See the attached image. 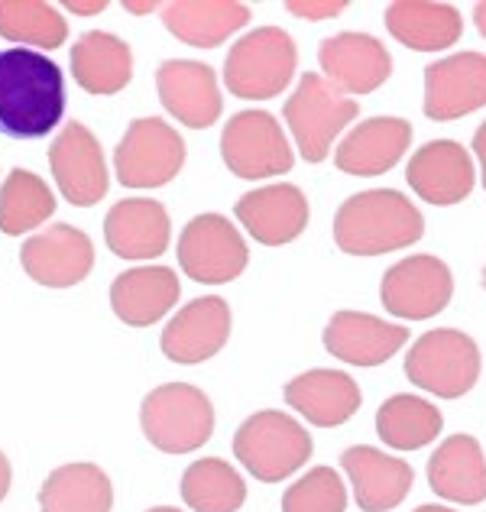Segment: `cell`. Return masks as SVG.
<instances>
[{
    "instance_id": "d590c367",
    "label": "cell",
    "mask_w": 486,
    "mask_h": 512,
    "mask_svg": "<svg viewBox=\"0 0 486 512\" xmlns=\"http://www.w3.org/2000/svg\"><path fill=\"white\" fill-rule=\"evenodd\" d=\"M344 0H289L286 10L295 13V17H305L312 23H321V20H331L337 13H344Z\"/></svg>"
},
{
    "instance_id": "e575fe53",
    "label": "cell",
    "mask_w": 486,
    "mask_h": 512,
    "mask_svg": "<svg viewBox=\"0 0 486 512\" xmlns=\"http://www.w3.org/2000/svg\"><path fill=\"white\" fill-rule=\"evenodd\" d=\"M347 487L337 470L312 467L282 493V512H344Z\"/></svg>"
},
{
    "instance_id": "52a82bcc",
    "label": "cell",
    "mask_w": 486,
    "mask_h": 512,
    "mask_svg": "<svg viewBox=\"0 0 486 512\" xmlns=\"http://www.w3.org/2000/svg\"><path fill=\"white\" fill-rule=\"evenodd\" d=\"M360 104L337 91L328 78L318 72H305L299 88L282 107V117L292 130L295 150L305 163H324L331 156V143L341 137V130L357 120Z\"/></svg>"
},
{
    "instance_id": "30bf717a",
    "label": "cell",
    "mask_w": 486,
    "mask_h": 512,
    "mask_svg": "<svg viewBox=\"0 0 486 512\" xmlns=\"http://www.w3.org/2000/svg\"><path fill=\"white\" fill-rule=\"evenodd\" d=\"M250 263L247 240L224 218V214H195L182 227L179 237V266L192 282L224 286L234 282Z\"/></svg>"
},
{
    "instance_id": "83f0119b",
    "label": "cell",
    "mask_w": 486,
    "mask_h": 512,
    "mask_svg": "<svg viewBox=\"0 0 486 512\" xmlns=\"http://www.w3.org/2000/svg\"><path fill=\"white\" fill-rule=\"evenodd\" d=\"M386 30L415 52H441L461 43L464 17L454 4L396 0V4L386 7Z\"/></svg>"
},
{
    "instance_id": "d6986e66",
    "label": "cell",
    "mask_w": 486,
    "mask_h": 512,
    "mask_svg": "<svg viewBox=\"0 0 486 512\" xmlns=\"http://www.w3.org/2000/svg\"><path fill=\"white\" fill-rule=\"evenodd\" d=\"M26 276L46 289H72L88 279L94 266V247L85 231L72 224H56L30 237L20 250Z\"/></svg>"
},
{
    "instance_id": "ac0fdd59",
    "label": "cell",
    "mask_w": 486,
    "mask_h": 512,
    "mask_svg": "<svg viewBox=\"0 0 486 512\" xmlns=\"http://www.w3.org/2000/svg\"><path fill=\"white\" fill-rule=\"evenodd\" d=\"M486 107V56L457 52L425 69V117L448 124Z\"/></svg>"
},
{
    "instance_id": "f546056e",
    "label": "cell",
    "mask_w": 486,
    "mask_h": 512,
    "mask_svg": "<svg viewBox=\"0 0 486 512\" xmlns=\"http://www.w3.org/2000/svg\"><path fill=\"white\" fill-rule=\"evenodd\" d=\"M111 506V477L88 461L56 467L39 487V509L43 512H111Z\"/></svg>"
},
{
    "instance_id": "8fae6325",
    "label": "cell",
    "mask_w": 486,
    "mask_h": 512,
    "mask_svg": "<svg viewBox=\"0 0 486 512\" xmlns=\"http://www.w3.org/2000/svg\"><path fill=\"white\" fill-rule=\"evenodd\" d=\"M454 299L451 266L431 253L405 256L386 269L380 282V302L402 321H428L441 315Z\"/></svg>"
},
{
    "instance_id": "74e56055",
    "label": "cell",
    "mask_w": 486,
    "mask_h": 512,
    "mask_svg": "<svg viewBox=\"0 0 486 512\" xmlns=\"http://www.w3.org/2000/svg\"><path fill=\"white\" fill-rule=\"evenodd\" d=\"M10 480H13V470H10V461L0 451V503H4V496L10 493Z\"/></svg>"
},
{
    "instance_id": "277c9868",
    "label": "cell",
    "mask_w": 486,
    "mask_h": 512,
    "mask_svg": "<svg viewBox=\"0 0 486 512\" xmlns=\"http://www.w3.org/2000/svg\"><path fill=\"white\" fill-rule=\"evenodd\" d=\"M312 451L315 444L305 425L279 409L253 412L234 435L237 461L263 483H279L292 477L295 470L305 467Z\"/></svg>"
},
{
    "instance_id": "7a4b0ae2",
    "label": "cell",
    "mask_w": 486,
    "mask_h": 512,
    "mask_svg": "<svg viewBox=\"0 0 486 512\" xmlns=\"http://www.w3.org/2000/svg\"><path fill=\"white\" fill-rule=\"evenodd\" d=\"M425 218L396 188L350 195L334 214V244L350 256H380L418 244Z\"/></svg>"
},
{
    "instance_id": "8d00e7d4",
    "label": "cell",
    "mask_w": 486,
    "mask_h": 512,
    "mask_svg": "<svg viewBox=\"0 0 486 512\" xmlns=\"http://www.w3.org/2000/svg\"><path fill=\"white\" fill-rule=\"evenodd\" d=\"M474 156H477V163H480V182H483V188H486V120L477 127V133H474Z\"/></svg>"
},
{
    "instance_id": "f1b7e54d",
    "label": "cell",
    "mask_w": 486,
    "mask_h": 512,
    "mask_svg": "<svg viewBox=\"0 0 486 512\" xmlns=\"http://www.w3.org/2000/svg\"><path fill=\"white\" fill-rule=\"evenodd\" d=\"M72 78L88 94H117L133 78V52L114 33L88 30L72 46Z\"/></svg>"
},
{
    "instance_id": "7c38bea8",
    "label": "cell",
    "mask_w": 486,
    "mask_h": 512,
    "mask_svg": "<svg viewBox=\"0 0 486 512\" xmlns=\"http://www.w3.org/2000/svg\"><path fill=\"white\" fill-rule=\"evenodd\" d=\"M49 166H52V175H56V185L65 195V201H72L78 208L98 205V201L107 195V188H111L101 143L85 124H78V120L65 124V130L52 140Z\"/></svg>"
},
{
    "instance_id": "484cf974",
    "label": "cell",
    "mask_w": 486,
    "mask_h": 512,
    "mask_svg": "<svg viewBox=\"0 0 486 512\" xmlns=\"http://www.w3.org/2000/svg\"><path fill=\"white\" fill-rule=\"evenodd\" d=\"M428 487L441 500L477 506L486 500V454L474 435H451L428 461Z\"/></svg>"
},
{
    "instance_id": "5bb4252c",
    "label": "cell",
    "mask_w": 486,
    "mask_h": 512,
    "mask_svg": "<svg viewBox=\"0 0 486 512\" xmlns=\"http://www.w3.org/2000/svg\"><path fill=\"white\" fill-rule=\"evenodd\" d=\"M231 338V305L221 295H205L182 305L172 321L162 328L159 347L172 363L195 367L221 354V347Z\"/></svg>"
},
{
    "instance_id": "4fadbf2b",
    "label": "cell",
    "mask_w": 486,
    "mask_h": 512,
    "mask_svg": "<svg viewBox=\"0 0 486 512\" xmlns=\"http://www.w3.org/2000/svg\"><path fill=\"white\" fill-rule=\"evenodd\" d=\"M318 62L324 78L341 94H370L383 88L393 75V56L389 49L370 33H337L321 39Z\"/></svg>"
},
{
    "instance_id": "b9f144b4",
    "label": "cell",
    "mask_w": 486,
    "mask_h": 512,
    "mask_svg": "<svg viewBox=\"0 0 486 512\" xmlns=\"http://www.w3.org/2000/svg\"><path fill=\"white\" fill-rule=\"evenodd\" d=\"M415 512H454V509H448V506H431V503H425V506H418Z\"/></svg>"
},
{
    "instance_id": "7402d4cb",
    "label": "cell",
    "mask_w": 486,
    "mask_h": 512,
    "mask_svg": "<svg viewBox=\"0 0 486 512\" xmlns=\"http://www.w3.org/2000/svg\"><path fill=\"white\" fill-rule=\"evenodd\" d=\"M341 467L350 477L357 506L363 512H393L415 483V470L409 461L383 454L373 444H357L341 454Z\"/></svg>"
},
{
    "instance_id": "603a6c76",
    "label": "cell",
    "mask_w": 486,
    "mask_h": 512,
    "mask_svg": "<svg viewBox=\"0 0 486 512\" xmlns=\"http://www.w3.org/2000/svg\"><path fill=\"white\" fill-rule=\"evenodd\" d=\"M107 250L120 260H156L169 250V211L153 198H124L104 218Z\"/></svg>"
},
{
    "instance_id": "ba28073f",
    "label": "cell",
    "mask_w": 486,
    "mask_h": 512,
    "mask_svg": "<svg viewBox=\"0 0 486 512\" xmlns=\"http://www.w3.org/2000/svg\"><path fill=\"white\" fill-rule=\"evenodd\" d=\"M221 159L237 179H273L295 166L286 130L269 111H240L224 124Z\"/></svg>"
},
{
    "instance_id": "ffe728a7",
    "label": "cell",
    "mask_w": 486,
    "mask_h": 512,
    "mask_svg": "<svg viewBox=\"0 0 486 512\" xmlns=\"http://www.w3.org/2000/svg\"><path fill=\"white\" fill-rule=\"evenodd\" d=\"M412 146V124L402 117H370L357 124L334 150V166L357 175V179H373L402 163V156Z\"/></svg>"
},
{
    "instance_id": "3957f363",
    "label": "cell",
    "mask_w": 486,
    "mask_h": 512,
    "mask_svg": "<svg viewBox=\"0 0 486 512\" xmlns=\"http://www.w3.org/2000/svg\"><path fill=\"white\" fill-rule=\"evenodd\" d=\"M299 69L295 39L279 26L240 36L224 59V85L240 101H269L289 88Z\"/></svg>"
},
{
    "instance_id": "2e32d148",
    "label": "cell",
    "mask_w": 486,
    "mask_h": 512,
    "mask_svg": "<svg viewBox=\"0 0 486 512\" xmlns=\"http://www.w3.org/2000/svg\"><path fill=\"white\" fill-rule=\"evenodd\" d=\"M156 91L162 107L185 127L208 130L221 120L224 98L218 88V75L205 62L166 59L156 69Z\"/></svg>"
},
{
    "instance_id": "6da1fadb",
    "label": "cell",
    "mask_w": 486,
    "mask_h": 512,
    "mask_svg": "<svg viewBox=\"0 0 486 512\" xmlns=\"http://www.w3.org/2000/svg\"><path fill=\"white\" fill-rule=\"evenodd\" d=\"M65 114V75L43 52L0 49V137L39 140Z\"/></svg>"
},
{
    "instance_id": "9c48e42d",
    "label": "cell",
    "mask_w": 486,
    "mask_h": 512,
    "mask_svg": "<svg viewBox=\"0 0 486 512\" xmlns=\"http://www.w3.org/2000/svg\"><path fill=\"white\" fill-rule=\"evenodd\" d=\"M185 166V140L159 117H137L114 150L117 182L127 188L169 185Z\"/></svg>"
},
{
    "instance_id": "8992f818",
    "label": "cell",
    "mask_w": 486,
    "mask_h": 512,
    "mask_svg": "<svg viewBox=\"0 0 486 512\" xmlns=\"http://www.w3.org/2000/svg\"><path fill=\"white\" fill-rule=\"evenodd\" d=\"M483 370L480 347L457 328H435L418 338L405 354V376L438 399H461L477 386Z\"/></svg>"
},
{
    "instance_id": "f35d334b",
    "label": "cell",
    "mask_w": 486,
    "mask_h": 512,
    "mask_svg": "<svg viewBox=\"0 0 486 512\" xmlns=\"http://www.w3.org/2000/svg\"><path fill=\"white\" fill-rule=\"evenodd\" d=\"M69 7L72 13H85V17H91V13H101L107 7V0H94V4H81V0H69Z\"/></svg>"
},
{
    "instance_id": "9a60e30c",
    "label": "cell",
    "mask_w": 486,
    "mask_h": 512,
    "mask_svg": "<svg viewBox=\"0 0 486 512\" xmlns=\"http://www.w3.org/2000/svg\"><path fill=\"white\" fill-rule=\"evenodd\" d=\"M405 182L412 192L435 208L461 205L477 185L474 159L457 140H431L415 150L405 166Z\"/></svg>"
},
{
    "instance_id": "e0dca14e",
    "label": "cell",
    "mask_w": 486,
    "mask_h": 512,
    "mask_svg": "<svg viewBox=\"0 0 486 512\" xmlns=\"http://www.w3.org/2000/svg\"><path fill=\"white\" fill-rule=\"evenodd\" d=\"M237 221L247 227V234L263 247H282L299 240L312 218L308 198L299 185L292 182H276L253 188V192L240 195L234 205Z\"/></svg>"
},
{
    "instance_id": "836d02e7",
    "label": "cell",
    "mask_w": 486,
    "mask_h": 512,
    "mask_svg": "<svg viewBox=\"0 0 486 512\" xmlns=\"http://www.w3.org/2000/svg\"><path fill=\"white\" fill-rule=\"evenodd\" d=\"M0 36L17 46L59 49L69 36V23L43 0H0Z\"/></svg>"
},
{
    "instance_id": "7bdbcfd3",
    "label": "cell",
    "mask_w": 486,
    "mask_h": 512,
    "mask_svg": "<svg viewBox=\"0 0 486 512\" xmlns=\"http://www.w3.org/2000/svg\"><path fill=\"white\" fill-rule=\"evenodd\" d=\"M146 512H182V509H175V506H153V509H146Z\"/></svg>"
},
{
    "instance_id": "d4e9b609",
    "label": "cell",
    "mask_w": 486,
    "mask_h": 512,
    "mask_svg": "<svg viewBox=\"0 0 486 512\" xmlns=\"http://www.w3.org/2000/svg\"><path fill=\"white\" fill-rule=\"evenodd\" d=\"M182 286L169 266H137L120 273L111 286L114 315L130 328H150L179 302Z\"/></svg>"
},
{
    "instance_id": "1f68e13d",
    "label": "cell",
    "mask_w": 486,
    "mask_h": 512,
    "mask_svg": "<svg viewBox=\"0 0 486 512\" xmlns=\"http://www.w3.org/2000/svg\"><path fill=\"white\" fill-rule=\"evenodd\" d=\"M182 500L195 512H237L247 503V483L221 457H201L182 474Z\"/></svg>"
},
{
    "instance_id": "44dd1931",
    "label": "cell",
    "mask_w": 486,
    "mask_h": 512,
    "mask_svg": "<svg viewBox=\"0 0 486 512\" xmlns=\"http://www.w3.org/2000/svg\"><path fill=\"white\" fill-rule=\"evenodd\" d=\"M321 341L331 357L350 363V367H380L405 347L409 331L370 312H337L324 325Z\"/></svg>"
},
{
    "instance_id": "60d3db41",
    "label": "cell",
    "mask_w": 486,
    "mask_h": 512,
    "mask_svg": "<svg viewBox=\"0 0 486 512\" xmlns=\"http://www.w3.org/2000/svg\"><path fill=\"white\" fill-rule=\"evenodd\" d=\"M159 4H156V0H150V4H133V0H127V4H124V10H130V13H153Z\"/></svg>"
},
{
    "instance_id": "5b68a950",
    "label": "cell",
    "mask_w": 486,
    "mask_h": 512,
    "mask_svg": "<svg viewBox=\"0 0 486 512\" xmlns=\"http://www.w3.org/2000/svg\"><path fill=\"white\" fill-rule=\"evenodd\" d=\"M140 428L153 448L192 454L214 435V406L198 386L166 383L140 402Z\"/></svg>"
},
{
    "instance_id": "d6a6232c",
    "label": "cell",
    "mask_w": 486,
    "mask_h": 512,
    "mask_svg": "<svg viewBox=\"0 0 486 512\" xmlns=\"http://www.w3.org/2000/svg\"><path fill=\"white\" fill-rule=\"evenodd\" d=\"M56 211L49 185L30 169H13L0 185V231L7 237H20L33 231Z\"/></svg>"
},
{
    "instance_id": "ab89813d",
    "label": "cell",
    "mask_w": 486,
    "mask_h": 512,
    "mask_svg": "<svg viewBox=\"0 0 486 512\" xmlns=\"http://www.w3.org/2000/svg\"><path fill=\"white\" fill-rule=\"evenodd\" d=\"M474 23H477L480 36L486 39V0H483V4H477V7H474Z\"/></svg>"
},
{
    "instance_id": "4dcf8cb0",
    "label": "cell",
    "mask_w": 486,
    "mask_h": 512,
    "mask_svg": "<svg viewBox=\"0 0 486 512\" xmlns=\"http://www.w3.org/2000/svg\"><path fill=\"white\" fill-rule=\"evenodd\" d=\"M444 428V415L422 396L396 393L376 412V435L396 451H418L431 444Z\"/></svg>"
},
{
    "instance_id": "ee69618b",
    "label": "cell",
    "mask_w": 486,
    "mask_h": 512,
    "mask_svg": "<svg viewBox=\"0 0 486 512\" xmlns=\"http://www.w3.org/2000/svg\"><path fill=\"white\" fill-rule=\"evenodd\" d=\"M483 289H486V266H483Z\"/></svg>"
},
{
    "instance_id": "4316f807",
    "label": "cell",
    "mask_w": 486,
    "mask_h": 512,
    "mask_svg": "<svg viewBox=\"0 0 486 512\" xmlns=\"http://www.w3.org/2000/svg\"><path fill=\"white\" fill-rule=\"evenodd\" d=\"M250 23V7L237 0H172L162 4V26L192 49H214Z\"/></svg>"
},
{
    "instance_id": "cb8c5ba5",
    "label": "cell",
    "mask_w": 486,
    "mask_h": 512,
    "mask_svg": "<svg viewBox=\"0 0 486 512\" xmlns=\"http://www.w3.org/2000/svg\"><path fill=\"white\" fill-rule=\"evenodd\" d=\"M286 402L308 425L337 428L360 412V386L344 370H305L286 386Z\"/></svg>"
}]
</instances>
